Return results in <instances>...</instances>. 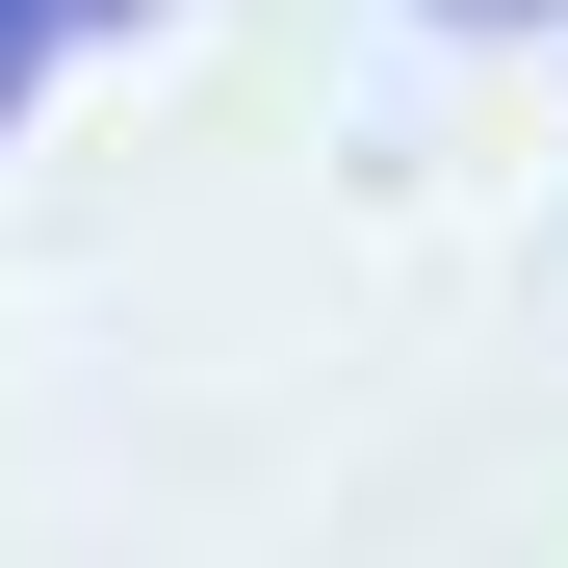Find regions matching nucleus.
<instances>
[{
	"label": "nucleus",
	"mask_w": 568,
	"mask_h": 568,
	"mask_svg": "<svg viewBox=\"0 0 568 568\" xmlns=\"http://www.w3.org/2000/svg\"><path fill=\"white\" fill-rule=\"evenodd\" d=\"M104 27H155V0H0V130L52 104V52H104Z\"/></svg>",
	"instance_id": "1"
},
{
	"label": "nucleus",
	"mask_w": 568,
	"mask_h": 568,
	"mask_svg": "<svg viewBox=\"0 0 568 568\" xmlns=\"http://www.w3.org/2000/svg\"><path fill=\"white\" fill-rule=\"evenodd\" d=\"M414 27H568V0H414Z\"/></svg>",
	"instance_id": "2"
}]
</instances>
